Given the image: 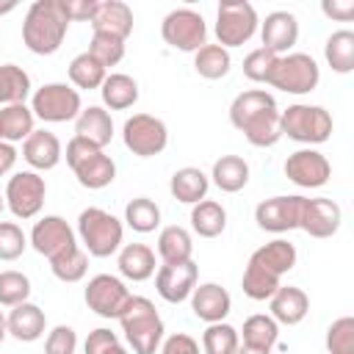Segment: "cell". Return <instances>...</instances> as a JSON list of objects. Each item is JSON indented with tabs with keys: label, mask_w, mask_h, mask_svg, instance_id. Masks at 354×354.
<instances>
[{
	"label": "cell",
	"mask_w": 354,
	"mask_h": 354,
	"mask_svg": "<svg viewBox=\"0 0 354 354\" xmlns=\"http://www.w3.org/2000/svg\"><path fill=\"white\" fill-rule=\"evenodd\" d=\"M230 122L246 136L252 147H274L282 138L277 100L263 88L238 94L230 105Z\"/></svg>",
	"instance_id": "6da1fadb"
},
{
	"label": "cell",
	"mask_w": 354,
	"mask_h": 354,
	"mask_svg": "<svg viewBox=\"0 0 354 354\" xmlns=\"http://www.w3.org/2000/svg\"><path fill=\"white\" fill-rule=\"evenodd\" d=\"M69 30L64 0H36L22 22V41L36 55H53Z\"/></svg>",
	"instance_id": "7a4b0ae2"
},
{
	"label": "cell",
	"mask_w": 354,
	"mask_h": 354,
	"mask_svg": "<svg viewBox=\"0 0 354 354\" xmlns=\"http://www.w3.org/2000/svg\"><path fill=\"white\" fill-rule=\"evenodd\" d=\"M122 332L136 354H155L163 340V321L155 310V304L144 296H130L122 315H119Z\"/></svg>",
	"instance_id": "3957f363"
},
{
	"label": "cell",
	"mask_w": 354,
	"mask_h": 354,
	"mask_svg": "<svg viewBox=\"0 0 354 354\" xmlns=\"http://www.w3.org/2000/svg\"><path fill=\"white\" fill-rule=\"evenodd\" d=\"M77 232L91 257H111L122 243V221L102 210V207H86L77 218Z\"/></svg>",
	"instance_id": "277c9868"
},
{
	"label": "cell",
	"mask_w": 354,
	"mask_h": 354,
	"mask_svg": "<svg viewBox=\"0 0 354 354\" xmlns=\"http://www.w3.org/2000/svg\"><path fill=\"white\" fill-rule=\"evenodd\" d=\"M282 136L301 144H321L332 136V116L321 105H288L279 113Z\"/></svg>",
	"instance_id": "5b68a950"
},
{
	"label": "cell",
	"mask_w": 354,
	"mask_h": 354,
	"mask_svg": "<svg viewBox=\"0 0 354 354\" xmlns=\"http://www.w3.org/2000/svg\"><path fill=\"white\" fill-rule=\"evenodd\" d=\"M321 72L313 55L307 53H290V55H279L271 75H268V86L288 91V94H307L318 86Z\"/></svg>",
	"instance_id": "8992f818"
},
{
	"label": "cell",
	"mask_w": 354,
	"mask_h": 354,
	"mask_svg": "<svg viewBox=\"0 0 354 354\" xmlns=\"http://www.w3.org/2000/svg\"><path fill=\"white\" fill-rule=\"evenodd\" d=\"M257 30V11L246 0H224L218 3L216 11V39L218 44L227 47H241L246 44Z\"/></svg>",
	"instance_id": "52a82bcc"
},
{
	"label": "cell",
	"mask_w": 354,
	"mask_h": 354,
	"mask_svg": "<svg viewBox=\"0 0 354 354\" xmlns=\"http://www.w3.org/2000/svg\"><path fill=\"white\" fill-rule=\"evenodd\" d=\"M160 36L166 44H171L174 50L183 53H196L199 47H205L207 39V28L202 14H196L194 8H174L163 17L160 25Z\"/></svg>",
	"instance_id": "ba28073f"
},
{
	"label": "cell",
	"mask_w": 354,
	"mask_h": 354,
	"mask_svg": "<svg viewBox=\"0 0 354 354\" xmlns=\"http://www.w3.org/2000/svg\"><path fill=\"white\" fill-rule=\"evenodd\" d=\"M30 111L41 122H69V119H77V113L83 108H80L77 88H72L66 83H47L41 88H36Z\"/></svg>",
	"instance_id": "9c48e42d"
},
{
	"label": "cell",
	"mask_w": 354,
	"mask_h": 354,
	"mask_svg": "<svg viewBox=\"0 0 354 354\" xmlns=\"http://www.w3.org/2000/svg\"><path fill=\"white\" fill-rule=\"evenodd\" d=\"M122 138H124V147L138 155V158H152V155H160L166 149V141H169V133H166V124L158 119V116H149V113H136L124 122L122 127Z\"/></svg>",
	"instance_id": "30bf717a"
},
{
	"label": "cell",
	"mask_w": 354,
	"mask_h": 354,
	"mask_svg": "<svg viewBox=\"0 0 354 354\" xmlns=\"http://www.w3.org/2000/svg\"><path fill=\"white\" fill-rule=\"evenodd\" d=\"M44 177L36 171H19L6 185V205L17 218H33L44 205Z\"/></svg>",
	"instance_id": "8fae6325"
},
{
	"label": "cell",
	"mask_w": 354,
	"mask_h": 354,
	"mask_svg": "<svg viewBox=\"0 0 354 354\" xmlns=\"http://www.w3.org/2000/svg\"><path fill=\"white\" fill-rule=\"evenodd\" d=\"M127 299H130V290L124 288L122 279L111 274H97L86 285V304L102 318H119Z\"/></svg>",
	"instance_id": "7c38bea8"
},
{
	"label": "cell",
	"mask_w": 354,
	"mask_h": 354,
	"mask_svg": "<svg viewBox=\"0 0 354 354\" xmlns=\"http://www.w3.org/2000/svg\"><path fill=\"white\" fill-rule=\"evenodd\" d=\"M30 243L47 260H53V257H58V254H64V252H69V249L77 246L72 227L61 216H44V218H39L33 224V230H30Z\"/></svg>",
	"instance_id": "4fadbf2b"
},
{
	"label": "cell",
	"mask_w": 354,
	"mask_h": 354,
	"mask_svg": "<svg viewBox=\"0 0 354 354\" xmlns=\"http://www.w3.org/2000/svg\"><path fill=\"white\" fill-rule=\"evenodd\" d=\"M304 196H271L254 207V221L268 232H288L299 227Z\"/></svg>",
	"instance_id": "5bb4252c"
},
{
	"label": "cell",
	"mask_w": 354,
	"mask_h": 354,
	"mask_svg": "<svg viewBox=\"0 0 354 354\" xmlns=\"http://www.w3.org/2000/svg\"><path fill=\"white\" fill-rule=\"evenodd\" d=\"M196 277H199V268H196L194 260H185V263H163L158 268V274H155V288H158L160 299H166L171 304H180L196 288Z\"/></svg>",
	"instance_id": "9a60e30c"
},
{
	"label": "cell",
	"mask_w": 354,
	"mask_h": 354,
	"mask_svg": "<svg viewBox=\"0 0 354 354\" xmlns=\"http://www.w3.org/2000/svg\"><path fill=\"white\" fill-rule=\"evenodd\" d=\"M332 174L329 160L315 149H299L285 160V177L299 188H321Z\"/></svg>",
	"instance_id": "2e32d148"
},
{
	"label": "cell",
	"mask_w": 354,
	"mask_h": 354,
	"mask_svg": "<svg viewBox=\"0 0 354 354\" xmlns=\"http://www.w3.org/2000/svg\"><path fill=\"white\" fill-rule=\"evenodd\" d=\"M340 205L332 202V199H324V196H315V199H304L301 202V216H299V227L313 235V238H332L340 227Z\"/></svg>",
	"instance_id": "e0dca14e"
},
{
	"label": "cell",
	"mask_w": 354,
	"mask_h": 354,
	"mask_svg": "<svg viewBox=\"0 0 354 354\" xmlns=\"http://www.w3.org/2000/svg\"><path fill=\"white\" fill-rule=\"evenodd\" d=\"M91 30L113 39H127L133 33V11L122 0H100L97 14L91 17Z\"/></svg>",
	"instance_id": "ac0fdd59"
},
{
	"label": "cell",
	"mask_w": 354,
	"mask_h": 354,
	"mask_svg": "<svg viewBox=\"0 0 354 354\" xmlns=\"http://www.w3.org/2000/svg\"><path fill=\"white\" fill-rule=\"evenodd\" d=\"M230 307H232L230 293L221 285H216V282H205V285H199V288L191 290V310H194L196 318H202L207 324L224 321L227 313H230Z\"/></svg>",
	"instance_id": "d6986e66"
},
{
	"label": "cell",
	"mask_w": 354,
	"mask_h": 354,
	"mask_svg": "<svg viewBox=\"0 0 354 354\" xmlns=\"http://www.w3.org/2000/svg\"><path fill=\"white\" fill-rule=\"evenodd\" d=\"M260 36H263V47L271 50L274 55L288 53L299 39V22L290 11H271L263 22Z\"/></svg>",
	"instance_id": "ffe728a7"
},
{
	"label": "cell",
	"mask_w": 354,
	"mask_h": 354,
	"mask_svg": "<svg viewBox=\"0 0 354 354\" xmlns=\"http://www.w3.org/2000/svg\"><path fill=\"white\" fill-rule=\"evenodd\" d=\"M75 136L94 144L97 149H102L105 144H111L113 138V122H111V113L102 111L100 105H88L77 113L75 119Z\"/></svg>",
	"instance_id": "44dd1931"
},
{
	"label": "cell",
	"mask_w": 354,
	"mask_h": 354,
	"mask_svg": "<svg viewBox=\"0 0 354 354\" xmlns=\"http://www.w3.org/2000/svg\"><path fill=\"white\" fill-rule=\"evenodd\" d=\"M6 326H8V335L22 340V343H33L44 335V326H47V318H44V310L30 304V301H22L17 304L8 318H6Z\"/></svg>",
	"instance_id": "7402d4cb"
},
{
	"label": "cell",
	"mask_w": 354,
	"mask_h": 354,
	"mask_svg": "<svg viewBox=\"0 0 354 354\" xmlns=\"http://www.w3.org/2000/svg\"><path fill=\"white\" fill-rule=\"evenodd\" d=\"M22 158H25L33 169L47 171V169L58 166V160H61V141H58L55 133H50V130H33V133L25 138Z\"/></svg>",
	"instance_id": "603a6c76"
},
{
	"label": "cell",
	"mask_w": 354,
	"mask_h": 354,
	"mask_svg": "<svg viewBox=\"0 0 354 354\" xmlns=\"http://www.w3.org/2000/svg\"><path fill=\"white\" fill-rule=\"evenodd\" d=\"M310 310V299L301 288H293V285H279L277 293L271 296V318L277 324H299Z\"/></svg>",
	"instance_id": "cb8c5ba5"
},
{
	"label": "cell",
	"mask_w": 354,
	"mask_h": 354,
	"mask_svg": "<svg viewBox=\"0 0 354 354\" xmlns=\"http://www.w3.org/2000/svg\"><path fill=\"white\" fill-rule=\"evenodd\" d=\"M72 171H75L77 183H80L83 188L100 191V188H105V185L113 183V177H116V163H113L102 149H97V152H91L88 158H83Z\"/></svg>",
	"instance_id": "d4e9b609"
},
{
	"label": "cell",
	"mask_w": 354,
	"mask_h": 354,
	"mask_svg": "<svg viewBox=\"0 0 354 354\" xmlns=\"http://www.w3.org/2000/svg\"><path fill=\"white\" fill-rule=\"evenodd\" d=\"M249 260H252L254 266L266 268L268 274L282 277V274H288V271L296 266V246H293L290 241L277 238V241H271V243L260 246L257 252H252V257H249Z\"/></svg>",
	"instance_id": "484cf974"
},
{
	"label": "cell",
	"mask_w": 354,
	"mask_h": 354,
	"mask_svg": "<svg viewBox=\"0 0 354 354\" xmlns=\"http://www.w3.org/2000/svg\"><path fill=\"white\" fill-rule=\"evenodd\" d=\"M207 174L196 166H185V169H177L171 174V183H169V191L177 202H185V205H196L205 199L207 194Z\"/></svg>",
	"instance_id": "4316f807"
},
{
	"label": "cell",
	"mask_w": 354,
	"mask_h": 354,
	"mask_svg": "<svg viewBox=\"0 0 354 354\" xmlns=\"http://www.w3.org/2000/svg\"><path fill=\"white\" fill-rule=\"evenodd\" d=\"M119 271L133 282H144L155 274V252L147 243H127L119 252Z\"/></svg>",
	"instance_id": "83f0119b"
},
{
	"label": "cell",
	"mask_w": 354,
	"mask_h": 354,
	"mask_svg": "<svg viewBox=\"0 0 354 354\" xmlns=\"http://www.w3.org/2000/svg\"><path fill=\"white\" fill-rule=\"evenodd\" d=\"M100 91H102V102L111 111H124V108L136 105V100H138V83L130 75H122V72L105 75Z\"/></svg>",
	"instance_id": "f1b7e54d"
},
{
	"label": "cell",
	"mask_w": 354,
	"mask_h": 354,
	"mask_svg": "<svg viewBox=\"0 0 354 354\" xmlns=\"http://www.w3.org/2000/svg\"><path fill=\"white\" fill-rule=\"evenodd\" d=\"M30 133H33V111L25 102L0 108V141L14 144L28 138Z\"/></svg>",
	"instance_id": "f546056e"
},
{
	"label": "cell",
	"mask_w": 354,
	"mask_h": 354,
	"mask_svg": "<svg viewBox=\"0 0 354 354\" xmlns=\"http://www.w3.org/2000/svg\"><path fill=\"white\" fill-rule=\"evenodd\" d=\"M210 177L221 191L235 194L249 183V163L243 158H238V155H221L213 163V174Z\"/></svg>",
	"instance_id": "4dcf8cb0"
},
{
	"label": "cell",
	"mask_w": 354,
	"mask_h": 354,
	"mask_svg": "<svg viewBox=\"0 0 354 354\" xmlns=\"http://www.w3.org/2000/svg\"><path fill=\"white\" fill-rule=\"evenodd\" d=\"M191 227L202 238H216L227 227V210L213 199H202L191 210Z\"/></svg>",
	"instance_id": "1f68e13d"
},
{
	"label": "cell",
	"mask_w": 354,
	"mask_h": 354,
	"mask_svg": "<svg viewBox=\"0 0 354 354\" xmlns=\"http://www.w3.org/2000/svg\"><path fill=\"white\" fill-rule=\"evenodd\" d=\"M191 252H194V243H191L188 230H183L177 224L160 230V235H158V254H160L163 263H185V260H191Z\"/></svg>",
	"instance_id": "d6a6232c"
},
{
	"label": "cell",
	"mask_w": 354,
	"mask_h": 354,
	"mask_svg": "<svg viewBox=\"0 0 354 354\" xmlns=\"http://www.w3.org/2000/svg\"><path fill=\"white\" fill-rule=\"evenodd\" d=\"M30 94V77L17 64H0V105H19Z\"/></svg>",
	"instance_id": "836d02e7"
},
{
	"label": "cell",
	"mask_w": 354,
	"mask_h": 354,
	"mask_svg": "<svg viewBox=\"0 0 354 354\" xmlns=\"http://www.w3.org/2000/svg\"><path fill=\"white\" fill-rule=\"evenodd\" d=\"M324 55H326V64H329L335 72L348 75V72L354 69V33H351V30H335V33L326 39Z\"/></svg>",
	"instance_id": "e575fe53"
},
{
	"label": "cell",
	"mask_w": 354,
	"mask_h": 354,
	"mask_svg": "<svg viewBox=\"0 0 354 354\" xmlns=\"http://www.w3.org/2000/svg\"><path fill=\"white\" fill-rule=\"evenodd\" d=\"M230 53L221 47V44H205V47H199L196 50V55H194V69L202 75V77H207V80H218V77H224L227 72H230Z\"/></svg>",
	"instance_id": "d590c367"
},
{
	"label": "cell",
	"mask_w": 354,
	"mask_h": 354,
	"mask_svg": "<svg viewBox=\"0 0 354 354\" xmlns=\"http://www.w3.org/2000/svg\"><path fill=\"white\" fill-rule=\"evenodd\" d=\"M279 337V326L271 315H249L243 321V346H254V348H266L271 351V346Z\"/></svg>",
	"instance_id": "8d00e7d4"
},
{
	"label": "cell",
	"mask_w": 354,
	"mask_h": 354,
	"mask_svg": "<svg viewBox=\"0 0 354 354\" xmlns=\"http://www.w3.org/2000/svg\"><path fill=\"white\" fill-rule=\"evenodd\" d=\"M69 80L77 88H100L105 80V66L91 53H80L69 64Z\"/></svg>",
	"instance_id": "74e56055"
},
{
	"label": "cell",
	"mask_w": 354,
	"mask_h": 354,
	"mask_svg": "<svg viewBox=\"0 0 354 354\" xmlns=\"http://www.w3.org/2000/svg\"><path fill=\"white\" fill-rule=\"evenodd\" d=\"M241 288H243V293H246L249 299H254V301H266V299H271V296L277 293V288H279V277L268 274L266 268H260V266H254V263L249 260V263H246V271H243V282H241Z\"/></svg>",
	"instance_id": "f35d334b"
},
{
	"label": "cell",
	"mask_w": 354,
	"mask_h": 354,
	"mask_svg": "<svg viewBox=\"0 0 354 354\" xmlns=\"http://www.w3.org/2000/svg\"><path fill=\"white\" fill-rule=\"evenodd\" d=\"M241 346L238 340V329L218 321V324H210L202 335V351L205 354H235Z\"/></svg>",
	"instance_id": "ab89813d"
},
{
	"label": "cell",
	"mask_w": 354,
	"mask_h": 354,
	"mask_svg": "<svg viewBox=\"0 0 354 354\" xmlns=\"http://www.w3.org/2000/svg\"><path fill=\"white\" fill-rule=\"evenodd\" d=\"M124 221L136 230V232H152L158 224H160V207L147 199V196H138L133 202H127L124 207Z\"/></svg>",
	"instance_id": "60d3db41"
},
{
	"label": "cell",
	"mask_w": 354,
	"mask_h": 354,
	"mask_svg": "<svg viewBox=\"0 0 354 354\" xmlns=\"http://www.w3.org/2000/svg\"><path fill=\"white\" fill-rule=\"evenodd\" d=\"M50 268H53V274L61 282H80L86 277V271H88V257H86V252L80 246H75V249L53 257L50 260Z\"/></svg>",
	"instance_id": "b9f144b4"
},
{
	"label": "cell",
	"mask_w": 354,
	"mask_h": 354,
	"mask_svg": "<svg viewBox=\"0 0 354 354\" xmlns=\"http://www.w3.org/2000/svg\"><path fill=\"white\" fill-rule=\"evenodd\" d=\"M30 296V279L22 271H3L0 274V304L3 307H17L28 301Z\"/></svg>",
	"instance_id": "7bdbcfd3"
},
{
	"label": "cell",
	"mask_w": 354,
	"mask_h": 354,
	"mask_svg": "<svg viewBox=\"0 0 354 354\" xmlns=\"http://www.w3.org/2000/svg\"><path fill=\"white\" fill-rule=\"evenodd\" d=\"M326 348L329 354H354V318L343 315L332 321L326 329Z\"/></svg>",
	"instance_id": "ee69618b"
},
{
	"label": "cell",
	"mask_w": 354,
	"mask_h": 354,
	"mask_svg": "<svg viewBox=\"0 0 354 354\" xmlns=\"http://www.w3.org/2000/svg\"><path fill=\"white\" fill-rule=\"evenodd\" d=\"M88 53L108 69V66H116L124 58V41L113 39V36H105V33H94L91 44H88Z\"/></svg>",
	"instance_id": "f6af8a7d"
},
{
	"label": "cell",
	"mask_w": 354,
	"mask_h": 354,
	"mask_svg": "<svg viewBox=\"0 0 354 354\" xmlns=\"http://www.w3.org/2000/svg\"><path fill=\"white\" fill-rule=\"evenodd\" d=\"M277 58H279V55H274L271 50L257 47V50H252V53L243 58V75H246L249 80H254V83H266L268 75H271V69H274V64H277Z\"/></svg>",
	"instance_id": "bcb514c9"
},
{
	"label": "cell",
	"mask_w": 354,
	"mask_h": 354,
	"mask_svg": "<svg viewBox=\"0 0 354 354\" xmlns=\"http://www.w3.org/2000/svg\"><path fill=\"white\" fill-rule=\"evenodd\" d=\"M28 246V238L19 224L0 221V260H17Z\"/></svg>",
	"instance_id": "7dc6e473"
},
{
	"label": "cell",
	"mask_w": 354,
	"mask_h": 354,
	"mask_svg": "<svg viewBox=\"0 0 354 354\" xmlns=\"http://www.w3.org/2000/svg\"><path fill=\"white\" fill-rule=\"evenodd\" d=\"M75 348H77V335L66 324H58L44 340V354H75Z\"/></svg>",
	"instance_id": "c3c4849f"
},
{
	"label": "cell",
	"mask_w": 354,
	"mask_h": 354,
	"mask_svg": "<svg viewBox=\"0 0 354 354\" xmlns=\"http://www.w3.org/2000/svg\"><path fill=\"white\" fill-rule=\"evenodd\" d=\"M160 354H202V351H199V343H196L191 335L177 332V335L166 337V343H163Z\"/></svg>",
	"instance_id": "681fc988"
},
{
	"label": "cell",
	"mask_w": 354,
	"mask_h": 354,
	"mask_svg": "<svg viewBox=\"0 0 354 354\" xmlns=\"http://www.w3.org/2000/svg\"><path fill=\"white\" fill-rule=\"evenodd\" d=\"M116 343H119V337H116L111 329H94V332H88L83 351H86V354H102V351H108V348L116 346Z\"/></svg>",
	"instance_id": "f907efd6"
},
{
	"label": "cell",
	"mask_w": 354,
	"mask_h": 354,
	"mask_svg": "<svg viewBox=\"0 0 354 354\" xmlns=\"http://www.w3.org/2000/svg\"><path fill=\"white\" fill-rule=\"evenodd\" d=\"M97 6H100V0H64L69 22H75V19H88L91 22V17L97 14Z\"/></svg>",
	"instance_id": "816d5d0a"
},
{
	"label": "cell",
	"mask_w": 354,
	"mask_h": 354,
	"mask_svg": "<svg viewBox=\"0 0 354 354\" xmlns=\"http://www.w3.org/2000/svg\"><path fill=\"white\" fill-rule=\"evenodd\" d=\"M91 152H97V147L94 144H88V141H83V138H72L69 144H66V163H69V169H75L83 158H88Z\"/></svg>",
	"instance_id": "f5cc1de1"
},
{
	"label": "cell",
	"mask_w": 354,
	"mask_h": 354,
	"mask_svg": "<svg viewBox=\"0 0 354 354\" xmlns=\"http://www.w3.org/2000/svg\"><path fill=\"white\" fill-rule=\"evenodd\" d=\"M321 11H324L326 17H335V19H340V22H348V19L354 17V3H351V0H343V3H340V0H332V3L324 0V3H321Z\"/></svg>",
	"instance_id": "db71d44e"
},
{
	"label": "cell",
	"mask_w": 354,
	"mask_h": 354,
	"mask_svg": "<svg viewBox=\"0 0 354 354\" xmlns=\"http://www.w3.org/2000/svg\"><path fill=\"white\" fill-rule=\"evenodd\" d=\"M14 163H17V149H14V144L0 141V177H3L6 171H11Z\"/></svg>",
	"instance_id": "11a10c76"
},
{
	"label": "cell",
	"mask_w": 354,
	"mask_h": 354,
	"mask_svg": "<svg viewBox=\"0 0 354 354\" xmlns=\"http://www.w3.org/2000/svg\"><path fill=\"white\" fill-rule=\"evenodd\" d=\"M235 354H271V351H266V348H254V346H238Z\"/></svg>",
	"instance_id": "9f6ffc18"
},
{
	"label": "cell",
	"mask_w": 354,
	"mask_h": 354,
	"mask_svg": "<svg viewBox=\"0 0 354 354\" xmlns=\"http://www.w3.org/2000/svg\"><path fill=\"white\" fill-rule=\"evenodd\" d=\"M6 335H8V326H6V315H3V310H0V343L6 340Z\"/></svg>",
	"instance_id": "6f0895ef"
},
{
	"label": "cell",
	"mask_w": 354,
	"mask_h": 354,
	"mask_svg": "<svg viewBox=\"0 0 354 354\" xmlns=\"http://www.w3.org/2000/svg\"><path fill=\"white\" fill-rule=\"evenodd\" d=\"M102 354H127V348L116 343V346H111V348H108V351H102Z\"/></svg>",
	"instance_id": "680465c9"
},
{
	"label": "cell",
	"mask_w": 354,
	"mask_h": 354,
	"mask_svg": "<svg viewBox=\"0 0 354 354\" xmlns=\"http://www.w3.org/2000/svg\"><path fill=\"white\" fill-rule=\"evenodd\" d=\"M17 8V3L11 0V3H0V14H8V11H14Z\"/></svg>",
	"instance_id": "91938a15"
},
{
	"label": "cell",
	"mask_w": 354,
	"mask_h": 354,
	"mask_svg": "<svg viewBox=\"0 0 354 354\" xmlns=\"http://www.w3.org/2000/svg\"><path fill=\"white\" fill-rule=\"evenodd\" d=\"M3 199H6V196H0V213H3V207H6V202H3Z\"/></svg>",
	"instance_id": "94428289"
}]
</instances>
